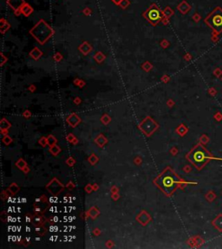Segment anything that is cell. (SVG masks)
<instances>
[{"label": "cell", "mask_w": 222, "mask_h": 249, "mask_svg": "<svg viewBox=\"0 0 222 249\" xmlns=\"http://www.w3.org/2000/svg\"><path fill=\"white\" fill-rule=\"evenodd\" d=\"M178 182L179 179L176 174L171 170H167L158 178L157 184L163 192H165L167 195H171L176 189Z\"/></svg>", "instance_id": "1"}, {"label": "cell", "mask_w": 222, "mask_h": 249, "mask_svg": "<svg viewBox=\"0 0 222 249\" xmlns=\"http://www.w3.org/2000/svg\"><path fill=\"white\" fill-rule=\"evenodd\" d=\"M189 159L197 168L200 169L207 163L209 159V155L206 149L202 146L199 145L190 153Z\"/></svg>", "instance_id": "2"}, {"label": "cell", "mask_w": 222, "mask_h": 249, "mask_svg": "<svg viewBox=\"0 0 222 249\" xmlns=\"http://www.w3.org/2000/svg\"><path fill=\"white\" fill-rule=\"evenodd\" d=\"M206 22L208 25L214 30L216 32H221L222 31V10L219 8L215 9L210 15L207 17Z\"/></svg>", "instance_id": "3"}, {"label": "cell", "mask_w": 222, "mask_h": 249, "mask_svg": "<svg viewBox=\"0 0 222 249\" xmlns=\"http://www.w3.org/2000/svg\"><path fill=\"white\" fill-rule=\"evenodd\" d=\"M147 18L150 21H157L160 18V12L158 10H151L147 14Z\"/></svg>", "instance_id": "4"}]
</instances>
